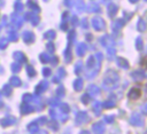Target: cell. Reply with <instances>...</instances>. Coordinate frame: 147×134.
<instances>
[{"instance_id":"6","label":"cell","mask_w":147,"mask_h":134,"mask_svg":"<svg viewBox=\"0 0 147 134\" xmlns=\"http://www.w3.org/2000/svg\"><path fill=\"white\" fill-rule=\"evenodd\" d=\"M99 92H100V88L98 87V86H95V85H91L90 87H88V95H93V96H95V95H98L99 94Z\"/></svg>"},{"instance_id":"16","label":"cell","mask_w":147,"mask_h":134,"mask_svg":"<svg viewBox=\"0 0 147 134\" xmlns=\"http://www.w3.org/2000/svg\"><path fill=\"white\" fill-rule=\"evenodd\" d=\"M141 111H142L144 113H147V103H146V104H144V105L141 107Z\"/></svg>"},{"instance_id":"9","label":"cell","mask_w":147,"mask_h":134,"mask_svg":"<svg viewBox=\"0 0 147 134\" xmlns=\"http://www.w3.org/2000/svg\"><path fill=\"white\" fill-rule=\"evenodd\" d=\"M74 86H75V89H76V90H80V89L83 88V80H82V79H77V80L75 81Z\"/></svg>"},{"instance_id":"13","label":"cell","mask_w":147,"mask_h":134,"mask_svg":"<svg viewBox=\"0 0 147 134\" xmlns=\"http://www.w3.org/2000/svg\"><path fill=\"white\" fill-rule=\"evenodd\" d=\"M84 53H85V46H84V45H80V46L78 47V55L82 56Z\"/></svg>"},{"instance_id":"2","label":"cell","mask_w":147,"mask_h":134,"mask_svg":"<svg viewBox=\"0 0 147 134\" xmlns=\"http://www.w3.org/2000/svg\"><path fill=\"white\" fill-rule=\"evenodd\" d=\"M140 95H141V90H140V88H138V87H133V88H131V90L129 92V94H127V97L130 98V100H138L139 97H140Z\"/></svg>"},{"instance_id":"1","label":"cell","mask_w":147,"mask_h":134,"mask_svg":"<svg viewBox=\"0 0 147 134\" xmlns=\"http://www.w3.org/2000/svg\"><path fill=\"white\" fill-rule=\"evenodd\" d=\"M117 81H118V77H117L116 72L111 71V72H109V73H108V76H107L106 80L103 81V87H105V88H107V89L113 88V87H115V86H116Z\"/></svg>"},{"instance_id":"15","label":"cell","mask_w":147,"mask_h":134,"mask_svg":"<svg viewBox=\"0 0 147 134\" xmlns=\"http://www.w3.org/2000/svg\"><path fill=\"white\" fill-rule=\"evenodd\" d=\"M113 119H114V117H113V116H110V117H109V116H106V117H105V120H106L107 123H111V121H113Z\"/></svg>"},{"instance_id":"11","label":"cell","mask_w":147,"mask_h":134,"mask_svg":"<svg viewBox=\"0 0 147 134\" xmlns=\"http://www.w3.org/2000/svg\"><path fill=\"white\" fill-rule=\"evenodd\" d=\"M82 101H83L84 103H88V102L91 101V95H88V94H84L83 97H82Z\"/></svg>"},{"instance_id":"10","label":"cell","mask_w":147,"mask_h":134,"mask_svg":"<svg viewBox=\"0 0 147 134\" xmlns=\"http://www.w3.org/2000/svg\"><path fill=\"white\" fill-rule=\"evenodd\" d=\"M117 62H118V64H119L123 69H126V68L129 66L127 61H126V60H124V58H118V60H117Z\"/></svg>"},{"instance_id":"7","label":"cell","mask_w":147,"mask_h":134,"mask_svg":"<svg viewBox=\"0 0 147 134\" xmlns=\"http://www.w3.org/2000/svg\"><path fill=\"white\" fill-rule=\"evenodd\" d=\"M132 77H133L136 80H141V79L145 78V74H144V72H141V71H136V72H132Z\"/></svg>"},{"instance_id":"3","label":"cell","mask_w":147,"mask_h":134,"mask_svg":"<svg viewBox=\"0 0 147 134\" xmlns=\"http://www.w3.org/2000/svg\"><path fill=\"white\" fill-rule=\"evenodd\" d=\"M130 123H131L132 125H134V126H142V125H144V121H142L140 115H138V113H134V115L131 117Z\"/></svg>"},{"instance_id":"14","label":"cell","mask_w":147,"mask_h":134,"mask_svg":"<svg viewBox=\"0 0 147 134\" xmlns=\"http://www.w3.org/2000/svg\"><path fill=\"white\" fill-rule=\"evenodd\" d=\"M82 71H83V65H82V63H77V66H76V72L79 74Z\"/></svg>"},{"instance_id":"5","label":"cell","mask_w":147,"mask_h":134,"mask_svg":"<svg viewBox=\"0 0 147 134\" xmlns=\"http://www.w3.org/2000/svg\"><path fill=\"white\" fill-rule=\"evenodd\" d=\"M92 131H93L94 134H102L103 131H105V127H103V125L101 123H96V124L93 125Z\"/></svg>"},{"instance_id":"8","label":"cell","mask_w":147,"mask_h":134,"mask_svg":"<svg viewBox=\"0 0 147 134\" xmlns=\"http://www.w3.org/2000/svg\"><path fill=\"white\" fill-rule=\"evenodd\" d=\"M92 107H93V110H94L95 115H99L100 111H101V103H99V102H94Z\"/></svg>"},{"instance_id":"4","label":"cell","mask_w":147,"mask_h":134,"mask_svg":"<svg viewBox=\"0 0 147 134\" xmlns=\"http://www.w3.org/2000/svg\"><path fill=\"white\" fill-rule=\"evenodd\" d=\"M87 120H88V116H87V113L85 111L78 113V116H77V124L78 125H80L83 123H86Z\"/></svg>"},{"instance_id":"12","label":"cell","mask_w":147,"mask_h":134,"mask_svg":"<svg viewBox=\"0 0 147 134\" xmlns=\"http://www.w3.org/2000/svg\"><path fill=\"white\" fill-rule=\"evenodd\" d=\"M103 107H105V108H113V107H115V102H113V101H107V102L103 103Z\"/></svg>"},{"instance_id":"17","label":"cell","mask_w":147,"mask_h":134,"mask_svg":"<svg viewBox=\"0 0 147 134\" xmlns=\"http://www.w3.org/2000/svg\"><path fill=\"white\" fill-rule=\"evenodd\" d=\"M82 134H90L88 132H82Z\"/></svg>"}]
</instances>
